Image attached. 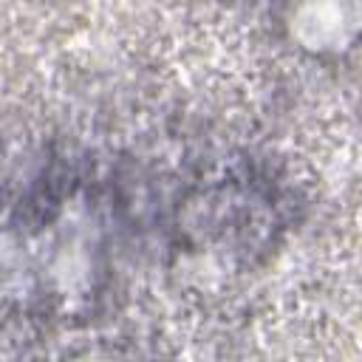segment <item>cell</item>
I'll return each mask as SVG.
<instances>
[{
    "label": "cell",
    "mask_w": 362,
    "mask_h": 362,
    "mask_svg": "<svg viewBox=\"0 0 362 362\" xmlns=\"http://www.w3.org/2000/svg\"><path fill=\"white\" fill-rule=\"evenodd\" d=\"M110 189L68 158L31 170L0 198V305L71 320L96 305L116 272Z\"/></svg>",
    "instance_id": "6da1fadb"
}]
</instances>
